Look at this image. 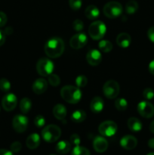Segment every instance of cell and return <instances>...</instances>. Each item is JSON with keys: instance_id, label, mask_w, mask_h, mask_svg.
Wrapping results in <instances>:
<instances>
[{"instance_id": "cell-36", "label": "cell", "mask_w": 154, "mask_h": 155, "mask_svg": "<svg viewBox=\"0 0 154 155\" xmlns=\"http://www.w3.org/2000/svg\"><path fill=\"white\" fill-rule=\"evenodd\" d=\"M143 96L146 100H151L154 98V91L151 88H146L143 90Z\"/></svg>"}, {"instance_id": "cell-17", "label": "cell", "mask_w": 154, "mask_h": 155, "mask_svg": "<svg viewBox=\"0 0 154 155\" xmlns=\"http://www.w3.org/2000/svg\"><path fill=\"white\" fill-rule=\"evenodd\" d=\"M116 43L119 47L126 48L130 46L131 43V37L128 33H121L116 37Z\"/></svg>"}, {"instance_id": "cell-29", "label": "cell", "mask_w": 154, "mask_h": 155, "mask_svg": "<svg viewBox=\"0 0 154 155\" xmlns=\"http://www.w3.org/2000/svg\"><path fill=\"white\" fill-rule=\"evenodd\" d=\"M71 155H90V151L85 147L78 145V146L74 147Z\"/></svg>"}, {"instance_id": "cell-22", "label": "cell", "mask_w": 154, "mask_h": 155, "mask_svg": "<svg viewBox=\"0 0 154 155\" xmlns=\"http://www.w3.org/2000/svg\"><path fill=\"white\" fill-rule=\"evenodd\" d=\"M85 15L86 18L89 20H95L98 18L100 15V11L97 6L91 5H88L85 10Z\"/></svg>"}, {"instance_id": "cell-44", "label": "cell", "mask_w": 154, "mask_h": 155, "mask_svg": "<svg viewBox=\"0 0 154 155\" xmlns=\"http://www.w3.org/2000/svg\"><path fill=\"white\" fill-rule=\"evenodd\" d=\"M12 33H13V29L10 27H7V28H5V30H4V33L5 35H11Z\"/></svg>"}, {"instance_id": "cell-39", "label": "cell", "mask_w": 154, "mask_h": 155, "mask_svg": "<svg viewBox=\"0 0 154 155\" xmlns=\"http://www.w3.org/2000/svg\"><path fill=\"white\" fill-rule=\"evenodd\" d=\"M8 21L7 15L3 12H0V27H4Z\"/></svg>"}, {"instance_id": "cell-21", "label": "cell", "mask_w": 154, "mask_h": 155, "mask_svg": "<svg viewBox=\"0 0 154 155\" xmlns=\"http://www.w3.org/2000/svg\"><path fill=\"white\" fill-rule=\"evenodd\" d=\"M66 107L61 104H57L53 108V114H54V117L60 120H63L66 116Z\"/></svg>"}, {"instance_id": "cell-18", "label": "cell", "mask_w": 154, "mask_h": 155, "mask_svg": "<svg viewBox=\"0 0 154 155\" xmlns=\"http://www.w3.org/2000/svg\"><path fill=\"white\" fill-rule=\"evenodd\" d=\"M104 107V100L99 96H96L91 100L90 103V108L93 113L99 114Z\"/></svg>"}, {"instance_id": "cell-33", "label": "cell", "mask_w": 154, "mask_h": 155, "mask_svg": "<svg viewBox=\"0 0 154 155\" xmlns=\"http://www.w3.org/2000/svg\"><path fill=\"white\" fill-rule=\"evenodd\" d=\"M69 5L71 9L73 11H78L81 8L82 1V0H69Z\"/></svg>"}, {"instance_id": "cell-6", "label": "cell", "mask_w": 154, "mask_h": 155, "mask_svg": "<svg viewBox=\"0 0 154 155\" xmlns=\"http://www.w3.org/2000/svg\"><path fill=\"white\" fill-rule=\"evenodd\" d=\"M54 69V63L47 58H40L36 64V71L42 77H48L52 74Z\"/></svg>"}, {"instance_id": "cell-46", "label": "cell", "mask_w": 154, "mask_h": 155, "mask_svg": "<svg viewBox=\"0 0 154 155\" xmlns=\"http://www.w3.org/2000/svg\"><path fill=\"white\" fill-rule=\"evenodd\" d=\"M149 130H150L151 133H154V120L152 121L150 125H149Z\"/></svg>"}, {"instance_id": "cell-4", "label": "cell", "mask_w": 154, "mask_h": 155, "mask_svg": "<svg viewBox=\"0 0 154 155\" xmlns=\"http://www.w3.org/2000/svg\"><path fill=\"white\" fill-rule=\"evenodd\" d=\"M106 32H107V27L103 21H95L89 26V36L95 40H100L102 39L106 34Z\"/></svg>"}, {"instance_id": "cell-10", "label": "cell", "mask_w": 154, "mask_h": 155, "mask_svg": "<svg viewBox=\"0 0 154 155\" xmlns=\"http://www.w3.org/2000/svg\"><path fill=\"white\" fill-rule=\"evenodd\" d=\"M137 111L139 114L144 118H151L154 115V106L147 101H140L137 104Z\"/></svg>"}, {"instance_id": "cell-19", "label": "cell", "mask_w": 154, "mask_h": 155, "mask_svg": "<svg viewBox=\"0 0 154 155\" xmlns=\"http://www.w3.org/2000/svg\"><path fill=\"white\" fill-rule=\"evenodd\" d=\"M40 144V136L37 133H33L27 137L26 141V145L27 148L33 150L39 147Z\"/></svg>"}, {"instance_id": "cell-25", "label": "cell", "mask_w": 154, "mask_h": 155, "mask_svg": "<svg viewBox=\"0 0 154 155\" xmlns=\"http://www.w3.org/2000/svg\"><path fill=\"white\" fill-rule=\"evenodd\" d=\"M32 107V102L31 100L28 98H24L21 99V102H20V109L21 111L23 114H26L29 113Z\"/></svg>"}, {"instance_id": "cell-41", "label": "cell", "mask_w": 154, "mask_h": 155, "mask_svg": "<svg viewBox=\"0 0 154 155\" xmlns=\"http://www.w3.org/2000/svg\"><path fill=\"white\" fill-rule=\"evenodd\" d=\"M5 34L4 32L0 30V46H2L5 43Z\"/></svg>"}, {"instance_id": "cell-26", "label": "cell", "mask_w": 154, "mask_h": 155, "mask_svg": "<svg viewBox=\"0 0 154 155\" xmlns=\"http://www.w3.org/2000/svg\"><path fill=\"white\" fill-rule=\"evenodd\" d=\"M138 9V3L135 0H130L125 5V12L128 15L134 14Z\"/></svg>"}, {"instance_id": "cell-48", "label": "cell", "mask_w": 154, "mask_h": 155, "mask_svg": "<svg viewBox=\"0 0 154 155\" xmlns=\"http://www.w3.org/2000/svg\"><path fill=\"white\" fill-rule=\"evenodd\" d=\"M51 155H55V154H51Z\"/></svg>"}, {"instance_id": "cell-35", "label": "cell", "mask_w": 154, "mask_h": 155, "mask_svg": "<svg viewBox=\"0 0 154 155\" xmlns=\"http://www.w3.org/2000/svg\"><path fill=\"white\" fill-rule=\"evenodd\" d=\"M72 28H73L75 31L80 32L84 28V24H83V22L81 20H75L73 23H72Z\"/></svg>"}, {"instance_id": "cell-11", "label": "cell", "mask_w": 154, "mask_h": 155, "mask_svg": "<svg viewBox=\"0 0 154 155\" xmlns=\"http://www.w3.org/2000/svg\"><path fill=\"white\" fill-rule=\"evenodd\" d=\"M88 42V37L85 33H79L73 35L69 40V45L73 49H80Z\"/></svg>"}, {"instance_id": "cell-30", "label": "cell", "mask_w": 154, "mask_h": 155, "mask_svg": "<svg viewBox=\"0 0 154 155\" xmlns=\"http://www.w3.org/2000/svg\"><path fill=\"white\" fill-rule=\"evenodd\" d=\"M75 85L79 88H83L87 85L88 79L85 75H79L75 78Z\"/></svg>"}, {"instance_id": "cell-12", "label": "cell", "mask_w": 154, "mask_h": 155, "mask_svg": "<svg viewBox=\"0 0 154 155\" xmlns=\"http://www.w3.org/2000/svg\"><path fill=\"white\" fill-rule=\"evenodd\" d=\"M18 104V98L13 93H8L2 99V105L6 111H11Z\"/></svg>"}, {"instance_id": "cell-8", "label": "cell", "mask_w": 154, "mask_h": 155, "mask_svg": "<svg viewBox=\"0 0 154 155\" xmlns=\"http://www.w3.org/2000/svg\"><path fill=\"white\" fill-rule=\"evenodd\" d=\"M118 130L117 124L112 120H106L101 123L98 128V131L101 136L105 137H111L114 136Z\"/></svg>"}, {"instance_id": "cell-3", "label": "cell", "mask_w": 154, "mask_h": 155, "mask_svg": "<svg viewBox=\"0 0 154 155\" xmlns=\"http://www.w3.org/2000/svg\"><path fill=\"white\" fill-rule=\"evenodd\" d=\"M61 136V130L59 127L54 124L46 126L42 130V137L45 142L52 143L59 139Z\"/></svg>"}, {"instance_id": "cell-9", "label": "cell", "mask_w": 154, "mask_h": 155, "mask_svg": "<svg viewBox=\"0 0 154 155\" xmlns=\"http://www.w3.org/2000/svg\"><path fill=\"white\" fill-rule=\"evenodd\" d=\"M29 119L27 117L24 115L18 114L14 116L12 120V126L13 128L17 133H22L27 130L28 127Z\"/></svg>"}, {"instance_id": "cell-14", "label": "cell", "mask_w": 154, "mask_h": 155, "mask_svg": "<svg viewBox=\"0 0 154 155\" xmlns=\"http://www.w3.org/2000/svg\"><path fill=\"white\" fill-rule=\"evenodd\" d=\"M120 145L124 149L132 150L136 148L137 145V140L134 136L127 135L123 136L120 140Z\"/></svg>"}, {"instance_id": "cell-16", "label": "cell", "mask_w": 154, "mask_h": 155, "mask_svg": "<svg viewBox=\"0 0 154 155\" xmlns=\"http://www.w3.org/2000/svg\"><path fill=\"white\" fill-rule=\"evenodd\" d=\"M48 89V83L43 78H39L34 81L33 84V91L37 95H41L46 92Z\"/></svg>"}, {"instance_id": "cell-40", "label": "cell", "mask_w": 154, "mask_h": 155, "mask_svg": "<svg viewBox=\"0 0 154 155\" xmlns=\"http://www.w3.org/2000/svg\"><path fill=\"white\" fill-rule=\"evenodd\" d=\"M147 36L149 40L154 43V27H150L147 31Z\"/></svg>"}, {"instance_id": "cell-7", "label": "cell", "mask_w": 154, "mask_h": 155, "mask_svg": "<svg viewBox=\"0 0 154 155\" xmlns=\"http://www.w3.org/2000/svg\"><path fill=\"white\" fill-rule=\"evenodd\" d=\"M120 92V86L115 80H108L103 86V92L104 95L109 99L116 98Z\"/></svg>"}, {"instance_id": "cell-27", "label": "cell", "mask_w": 154, "mask_h": 155, "mask_svg": "<svg viewBox=\"0 0 154 155\" xmlns=\"http://www.w3.org/2000/svg\"><path fill=\"white\" fill-rule=\"evenodd\" d=\"M98 47H99V49L104 53L110 52L113 49V45L109 40L100 41L98 43Z\"/></svg>"}, {"instance_id": "cell-2", "label": "cell", "mask_w": 154, "mask_h": 155, "mask_svg": "<svg viewBox=\"0 0 154 155\" xmlns=\"http://www.w3.org/2000/svg\"><path fill=\"white\" fill-rule=\"evenodd\" d=\"M62 98L69 104H77L82 98L79 88L74 86H65L60 90Z\"/></svg>"}, {"instance_id": "cell-23", "label": "cell", "mask_w": 154, "mask_h": 155, "mask_svg": "<svg viewBox=\"0 0 154 155\" xmlns=\"http://www.w3.org/2000/svg\"><path fill=\"white\" fill-rule=\"evenodd\" d=\"M56 151L60 154H67L71 150V143L68 141L62 140L56 145Z\"/></svg>"}, {"instance_id": "cell-43", "label": "cell", "mask_w": 154, "mask_h": 155, "mask_svg": "<svg viewBox=\"0 0 154 155\" xmlns=\"http://www.w3.org/2000/svg\"><path fill=\"white\" fill-rule=\"evenodd\" d=\"M149 71L151 74L154 75V60L149 64Z\"/></svg>"}, {"instance_id": "cell-15", "label": "cell", "mask_w": 154, "mask_h": 155, "mask_svg": "<svg viewBox=\"0 0 154 155\" xmlns=\"http://www.w3.org/2000/svg\"><path fill=\"white\" fill-rule=\"evenodd\" d=\"M93 148L97 152L103 153L108 148V142L103 136H97L93 141Z\"/></svg>"}, {"instance_id": "cell-28", "label": "cell", "mask_w": 154, "mask_h": 155, "mask_svg": "<svg viewBox=\"0 0 154 155\" xmlns=\"http://www.w3.org/2000/svg\"><path fill=\"white\" fill-rule=\"evenodd\" d=\"M115 107L119 111H124L128 107V101L123 98H119L115 101Z\"/></svg>"}, {"instance_id": "cell-45", "label": "cell", "mask_w": 154, "mask_h": 155, "mask_svg": "<svg viewBox=\"0 0 154 155\" xmlns=\"http://www.w3.org/2000/svg\"><path fill=\"white\" fill-rule=\"evenodd\" d=\"M148 146L150 148H154V138L150 139L148 141Z\"/></svg>"}, {"instance_id": "cell-5", "label": "cell", "mask_w": 154, "mask_h": 155, "mask_svg": "<svg viewBox=\"0 0 154 155\" xmlns=\"http://www.w3.org/2000/svg\"><path fill=\"white\" fill-rule=\"evenodd\" d=\"M104 15L108 18H116L122 15L123 8L122 5L116 1H111L107 2L103 8Z\"/></svg>"}, {"instance_id": "cell-42", "label": "cell", "mask_w": 154, "mask_h": 155, "mask_svg": "<svg viewBox=\"0 0 154 155\" xmlns=\"http://www.w3.org/2000/svg\"><path fill=\"white\" fill-rule=\"evenodd\" d=\"M0 155H14L11 151L6 149H0Z\"/></svg>"}, {"instance_id": "cell-37", "label": "cell", "mask_w": 154, "mask_h": 155, "mask_svg": "<svg viewBox=\"0 0 154 155\" xmlns=\"http://www.w3.org/2000/svg\"><path fill=\"white\" fill-rule=\"evenodd\" d=\"M80 142H81V139H80V137L79 135L72 134L70 136L71 145H74V146H78V145H79Z\"/></svg>"}, {"instance_id": "cell-31", "label": "cell", "mask_w": 154, "mask_h": 155, "mask_svg": "<svg viewBox=\"0 0 154 155\" xmlns=\"http://www.w3.org/2000/svg\"><path fill=\"white\" fill-rule=\"evenodd\" d=\"M11 89V83L5 78L0 79V89L2 92H8Z\"/></svg>"}, {"instance_id": "cell-1", "label": "cell", "mask_w": 154, "mask_h": 155, "mask_svg": "<svg viewBox=\"0 0 154 155\" xmlns=\"http://www.w3.org/2000/svg\"><path fill=\"white\" fill-rule=\"evenodd\" d=\"M65 45L63 39L59 37H53L48 39L45 44V52L51 58H57L62 55L64 51Z\"/></svg>"}, {"instance_id": "cell-32", "label": "cell", "mask_w": 154, "mask_h": 155, "mask_svg": "<svg viewBox=\"0 0 154 155\" xmlns=\"http://www.w3.org/2000/svg\"><path fill=\"white\" fill-rule=\"evenodd\" d=\"M48 83L53 86H57L60 85V79L57 74H51V75L48 76Z\"/></svg>"}, {"instance_id": "cell-24", "label": "cell", "mask_w": 154, "mask_h": 155, "mask_svg": "<svg viewBox=\"0 0 154 155\" xmlns=\"http://www.w3.org/2000/svg\"><path fill=\"white\" fill-rule=\"evenodd\" d=\"M85 119L86 113L83 110H75L74 112H72V115H71V120H72V121H73L74 123H77V124L83 122Z\"/></svg>"}, {"instance_id": "cell-13", "label": "cell", "mask_w": 154, "mask_h": 155, "mask_svg": "<svg viewBox=\"0 0 154 155\" xmlns=\"http://www.w3.org/2000/svg\"><path fill=\"white\" fill-rule=\"evenodd\" d=\"M86 60L91 66H98L102 61V54L97 49H91L86 55Z\"/></svg>"}, {"instance_id": "cell-38", "label": "cell", "mask_w": 154, "mask_h": 155, "mask_svg": "<svg viewBox=\"0 0 154 155\" xmlns=\"http://www.w3.org/2000/svg\"><path fill=\"white\" fill-rule=\"evenodd\" d=\"M21 148H22V145H21V142H14L10 146L11 151L12 152L14 153L19 152V151H21Z\"/></svg>"}, {"instance_id": "cell-20", "label": "cell", "mask_w": 154, "mask_h": 155, "mask_svg": "<svg viewBox=\"0 0 154 155\" xmlns=\"http://www.w3.org/2000/svg\"><path fill=\"white\" fill-rule=\"evenodd\" d=\"M128 129L134 133H138L142 130V123L138 118L137 117H130L127 122Z\"/></svg>"}, {"instance_id": "cell-34", "label": "cell", "mask_w": 154, "mask_h": 155, "mask_svg": "<svg viewBox=\"0 0 154 155\" xmlns=\"http://www.w3.org/2000/svg\"><path fill=\"white\" fill-rule=\"evenodd\" d=\"M34 124L38 128L43 127L45 125V119L42 115H37L34 119Z\"/></svg>"}, {"instance_id": "cell-47", "label": "cell", "mask_w": 154, "mask_h": 155, "mask_svg": "<svg viewBox=\"0 0 154 155\" xmlns=\"http://www.w3.org/2000/svg\"><path fill=\"white\" fill-rule=\"evenodd\" d=\"M147 155H154V152H150V153H149V154H148Z\"/></svg>"}]
</instances>
